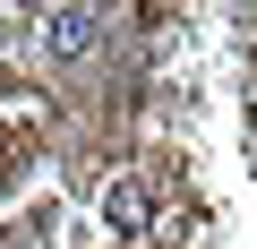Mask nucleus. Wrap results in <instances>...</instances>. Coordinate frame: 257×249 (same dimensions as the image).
I'll use <instances>...</instances> for the list:
<instances>
[{
	"mask_svg": "<svg viewBox=\"0 0 257 249\" xmlns=\"http://www.w3.org/2000/svg\"><path fill=\"white\" fill-rule=\"evenodd\" d=\"M103 26H111L103 9H52V18H43V43H52L60 60H86V52L103 43Z\"/></svg>",
	"mask_w": 257,
	"mask_h": 249,
	"instance_id": "1",
	"label": "nucleus"
},
{
	"mask_svg": "<svg viewBox=\"0 0 257 249\" xmlns=\"http://www.w3.org/2000/svg\"><path fill=\"white\" fill-rule=\"evenodd\" d=\"M111 223L138 232V223H146V198H138V189H111Z\"/></svg>",
	"mask_w": 257,
	"mask_h": 249,
	"instance_id": "2",
	"label": "nucleus"
}]
</instances>
